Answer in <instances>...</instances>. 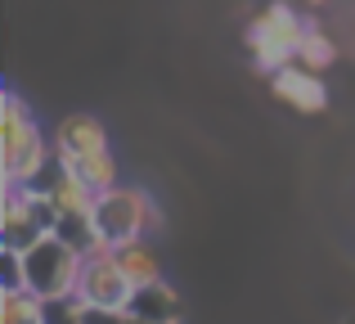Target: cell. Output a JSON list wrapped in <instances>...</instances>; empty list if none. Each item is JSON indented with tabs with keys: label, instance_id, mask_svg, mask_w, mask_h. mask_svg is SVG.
<instances>
[{
	"label": "cell",
	"instance_id": "1",
	"mask_svg": "<svg viewBox=\"0 0 355 324\" xmlns=\"http://www.w3.org/2000/svg\"><path fill=\"white\" fill-rule=\"evenodd\" d=\"M0 171L9 185H41L54 171V140H45L18 90H5L0 99Z\"/></svg>",
	"mask_w": 355,
	"mask_h": 324
},
{
	"label": "cell",
	"instance_id": "2",
	"mask_svg": "<svg viewBox=\"0 0 355 324\" xmlns=\"http://www.w3.org/2000/svg\"><path fill=\"white\" fill-rule=\"evenodd\" d=\"M306 23H311V18H306L293 0H270V5H261L248 23L252 68H257L261 77H275V72L293 68L297 45H302V36H306Z\"/></svg>",
	"mask_w": 355,
	"mask_h": 324
},
{
	"label": "cell",
	"instance_id": "3",
	"mask_svg": "<svg viewBox=\"0 0 355 324\" xmlns=\"http://www.w3.org/2000/svg\"><path fill=\"white\" fill-rule=\"evenodd\" d=\"M99 230V244L104 248H121L130 239H153L162 230V207L153 203L148 189H135V185H117V189L99 194L95 212H90Z\"/></svg>",
	"mask_w": 355,
	"mask_h": 324
},
{
	"label": "cell",
	"instance_id": "4",
	"mask_svg": "<svg viewBox=\"0 0 355 324\" xmlns=\"http://www.w3.org/2000/svg\"><path fill=\"white\" fill-rule=\"evenodd\" d=\"M81 262H86V257H81L77 248H68L59 235H45L23 253V280H27V289L45 302L68 298V293H77Z\"/></svg>",
	"mask_w": 355,
	"mask_h": 324
},
{
	"label": "cell",
	"instance_id": "5",
	"mask_svg": "<svg viewBox=\"0 0 355 324\" xmlns=\"http://www.w3.org/2000/svg\"><path fill=\"white\" fill-rule=\"evenodd\" d=\"M130 293H135V289H130V280L121 275L113 248L99 244L95 253H86L81 275H77V298L81 302H90V307H117V311H126Z\"/></svg>",
	"mask_w": 355,
	"mask_h": 324
},
{
	"label": "cell",
	"instance_id": "6",
	"mask_svg": "<svg viewBox=\"0 0 355 324\" xmlns=\"http://www.w3.org/2000/svg\"><path fill=\"white\" fill-rule=\"evenodd\" d=\"M45 239L41 221L32 212V198H27V185H0V248H14V253H27V248Z\"/></svg>",
	"mask_w": 355,
	"mask_h": 324
},
{
	"label": "cell",
	"instance_id": "7",
	"mask_svg": "<svg viewBox=\"0 0 355 324\" xmlns=\"http://www.w3.org/2000/svg\"><path fill=\"white\" fill-rule=\"evenodd\" d=\"M270 90H275L279 104H288L293 113H306V117L329 108V86H324V77L311 72V68H302V63L275 72V77H270Z\"/></svg>",
	"mask_w": 355,
	"mask_h": 324
},
{
	"label": "cell",
	"instance_id": "8",
	"mask_svg": "<svg viewBox=\"0 0 355 324\" xmlns=\"http://www.w3.org/2000/svg\"><path fill=\"white\" fill-rule=\"evenodd\" d=\"M108 149V126L95 113H68L54 126V158H86V153Z\"/></svg>",
	"mask_w": 355,
	"mask_h": 324
},
{
	"label": "cell",
	"instance_id": "9",
	"mask_svg": "<svg viewBox=\"0 0 355 324\" xmlns=\"http://www.w3.org/2000/svg\"><path fill=\"white\" fill-rule=\"evenodd\" d=\"M126 316L130 320H144V324H180V316H184V311H180V293H175L166 280L144 284V289L130 293Z\"/></svg>",
	"mask_w": 355,
	"mask_h": 324
},
{
	"label": "cell",
	"instance_id": "10",
	"mask_svg": "<svg viewBox=\"0 0 355 324\" xmlns=\"http://www.w3.org/2000/svg\"><path fill=\"white\" fill-rule=\"evenodd\" d=\"M113 253H117L121 275L130 280V289H144V284L162 280V257H157V248L148 244V239H130V244L113 248Z\"/></svg>",
	"mask_w": 355,
	"mask_h": 324
},
{
	"label": "cell",
	"instance_id": "11",
	"mask_svg": "<svg viewBox=\"0 0 355 324\" xmlns=\"http://www.w3.org/2000/svg\"><path fill=\"white\" fill-rule=\"evenodd\" d=\"M41 189H50V198H54L59 212H95V198H99L86 180H77L72 171H63L59 162H54V171L41 180Z\"/></svg>",
	"mask_w": 355,
	"mask_h": 324
},
{
	"label": "cell",
	"instance_id": "12",
	"mask_svg": "<svg viewBox=\"0 0 355 324\" xmlns=\"http://www.w3.org/2000/svg\"><path fill=\"white\" fill-rule=\"evenodd\" d=\"M54 162H59V158H54ZM59 167H63V171H72L77 180H86L95 194H108V189H117V185H121V171H117L113 149H104V153H86V158H63Z\"/></svg>",
	"mask_w": 355,
	"mask_h": 324
},
{
	"label": "cell",
	"instance_id": "13",
	"mask_svg": "<svg viewBox=\"0 0 355 324\" xmlns=\"http://www.w3.org/2000/svg\"><path fill=\"white\" fill-rule=\"evenodd\" d=\"M297 63L302 68H311V72H324V68H333L338 63V41H333L329 32H324L320 23H306V36H302V45H297Z\"/></svg>",
	"mask_w": 355,
	"mask_h": 324
},
{
	"label": "cell",
	"instance_id": "14",
	"mask_svg": "<svg viewBox=\"0 0 355 324\" xmlns=\"http://www.w3.org/2000/svg\"><path fill=\"white\" fill-rule=\"evenodd\" d=\"M0 324H45V298L32 289H0Z\"/></svg>",
	"mask_w": 355,
	"mask_h": 324
},
{
	"label": "cell",
	"instance_id": "15",
	"mask_svg": "<svg viewBox=\"0 0 355 324\" xmlns=\"http://www.w3.org/2000/svg\"><path fill=\"white\" fill-rule=\"evenodd\" d=\"M54 235H59L68 248H77L81 257L99 248V230H95V221H90V212H59V225H54Z\"/></svg>",
	"mask_w": 355,
	"mask_h": 324
},
{
	"label": "cell",
	"instance_id": "16",
	"mask_svg": "<svg viewBox=\"0 0 355 324\" xmlns=\"http://www.w3.org/2000/svg\"><path fill=\"white\" fill-rule=\"evenodd\" d=\"M81 307H86V302H81L77 293H68V298H50V302H45V324H81Z\"/></svg>",
	"mask_w": 355,
	"mask_h": 324
},
{
	"label": "cell",
	"instance_id": "17",
	"mask_svg": "<svg viewBox=\"0 0 355 324\" xmlns=\"http://www.w3.org/2000/svg\"><path fill=\"white\" fill-rule=\"evenodd\" d=\"M0 289H27L23 253H14V248H0Z\"/></svg>",
	"mask_w": 355,
	"mask_h": 324
},
{
	"label": "cell",
	"instance_id": "18",
	"mask_svg": "<svg viewBox=\"0 0 355 324\" xmlns=\"http://www.w3.org/2000/svg\"><path fill=\"white\" fill-rule=\"evenodd\" d=\"M130 316L126 311H117V307H81V324H126Z\"/></svg>",
	"mask_w": 355,
	"mask_h": 324
},
{
	"label": "cell",
	"instance_id": "19",
	"mask_svg": "<svg viewBox=\"0 0 355 324\" xmlns=\"http://www.w3.org/2000/svg\"><path fill=\"white\" fill-rule=\"evenodd\" d=\"M293 5H297V9H302V14H306V18H315V14H320V9H324V5H329V0H293Z\"/></svg>",
	"mask_w": 355,
	"mask_h": 324
},
{
	"label": "cell",
	"instance_id": "20",
	"mask_svg": "<svg viewBox=\"0 0 355 324\" xmlns=\"http://www.w3.org/2000/svg\"><path fill=\"white\" fill-rule=\"evenodd\" d=\"M126 324H144V320H126Z\"/></svg>",
	"mask_w": 355,
	"mask_h": 324
},
{
	"label": "cell",
	"instance_id": "21",
	"mask_svg": "<svg viewBox=\"0 0 355 324\" xmlns=\"http://www.w3.org/2000/svg\"><path fill=\"white\" fill-rule=\"evenodd\" d=\"M347 324H355V320H347Z\"/></svg>",
	"mask_w": 355,
	"mask_h": 324
}]
</instances>
